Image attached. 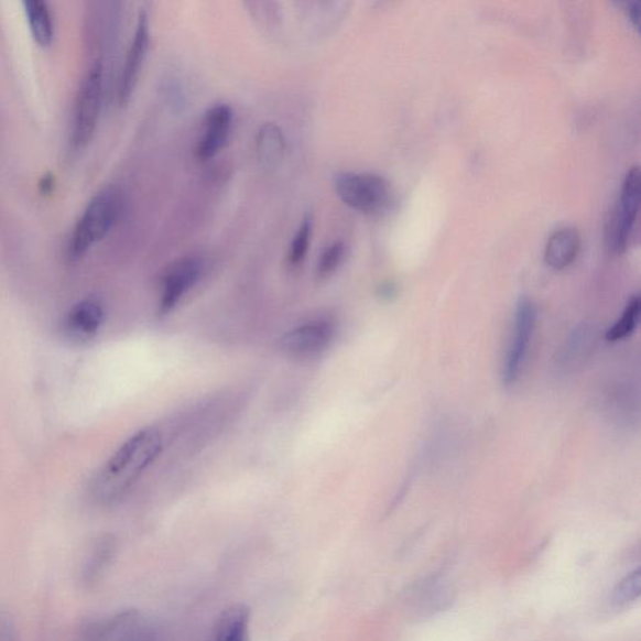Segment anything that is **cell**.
I'll list each match as a JSON object with an SVG mask.
<instances>
[{
	"label": "cell",
	"instance_id": "6da1fadb",
	"mask_svg": "<svg viewBox=\"0 0 641 641\" xmlns=\"http://www.w3.org/2000/svg\"><path fill=\"white\" fill-rule=\"evenodd\" d=\"M162 448L163 437L159 428L140 430L98 471L91 485V496L100 506H113L123 499L140 476L159 459Z\"/></svg>",
	"mask_w": 641,
	"mask_h": 641
},
{
	"label": "cell",
	"instance_id": "7a4b0ae2",
	"mask_svg": "<svg viewBox=\"0 0 641 641\" xmlns=\"http://www.w3.org/2000/svg\"><path fill=\"white\" fill-rule=\"evenodd\" d=\"M121 195L113 186L100 189L89 200L73 230L68 249L72 260L84 258L91 247L102 241L112 231L121 214Z\"/></svg>",
	"mask_w": 641,
	"mask_h": 641
},
{
	"label": "cell",
	"instance_id": "3957f363",
	"mask_svg": "<svg viewBox=\"0 0 641 641\" xmlns=\"http://www.w3.org/2000/svg\"><path fill=\"white\" fill-rule=\"evenodd\" d=\"M334 187L336 195L347 207L363 215H381L391 205L392 191L389 182L374 173H337Z\"/></svg>",
	"mask_w": 641,
	"mask_h": 641
},
{
	"label": "cell",
	"instance_id": "277c9868",
	"mask_svg": "<svg viewBox=\"0 0 641 641\" xmlns=\"http://www.w3.org/2000/svg\"><path fill=\"white\" fill-rule=\"evenodd\" d=\"M104 64L99 59L90 64L87 75L79 89L75 127H73V144L77 149L87 145L94 137L102 106Z\"/></svg>",
	"mask_w": 641,
	"mask_h": 641
},
{
	"label": "cell",
	"instance_id": "5b68a950",
	"mask_svg": "<svg viewBox=\"0 0 641 641\" xmlns=\"http://www.w3.org/2000/svg\"><path fill=\"white\" fill-rule=\"evenodd\" d=\"M536 316L534 302L528 297H521L517 305L514 325H512L511 338L502 368V382L508 388L515 384L523 373L530 344L535 332Z\"/></svg>",
	"mask_w": 641,
	"mask_h": 641
},
{
	"label": "cell",
	"instance_id": "8992f818",
	"mask_svg": "<svg viewBox=\"0 0 641 641\" xmlns=\"http://www.w3.org/2000/svg\"><path fill=\"white\" fill-rule=\"evenodd\" d=\"M640 199V171L638 167L629 170L618 199V205L608 221L607 241L610 250L616 253L624 252L633 232L638 216Z\"/></svg>",
	"mask_w": 641,
	"mask_h": 641
},
{
	"label": "cell",
	"instance_id": "52a82bcc",
	"mask_svg": "<svg viewBox=\"0 0 641 641\" xmlns=\"http://www.w3.org/2000/svg\"><path fill=\"white\" fill-rule=\"evenodd\" d=\"M335 337V326L329 320L317 319L292 328L282 335L280 349L291 356L307 357L318 355L332 345Z\"/></svg>",
	"mask_w": 641,
	"mask_h": 641
},
{
	"label": "cell",
	"instance_id": "ba28073f",
	"mask_svg": "<svg viewBox=\"0 0 641 641\" xmlns=\"http://www.w3.org/2000/svg\"><path fill=\"white\" fill-rule=\"evenodd\" d=\"M151 26L149 14L142 13L137 22L133 39L128 48L121 77H119L118 99L126 105L133 95L141 76L146 52L150 48Z\"/></svg>",
	"mask_w": 641,
	"mask_h": 641
},
{
	"label": "cell",
	"instance_id": "9c48e42d",
	"mask_svg": "<svg viewBox=\"0 0 641 641\" xmlns=\"http://www.w3.org/2000/svg\"><path fill=\"white\" fill-rule=\"evenodd\" d=\"M203 273L197 259H185L173 264L162 283L160 313L167 315L196 286Z\"/></svg>",
	"mask_w": 641,
	"mask_h": 641
},
{
	"label": "cell",
	"instance_id": "30bf717a",
	"mask_svg": "<svg viewBox=\"0 0 641 641\" xmlns=\"http://www.w3.org/2000/svg\"><path fill=\"white\" fill-rule=\"evenodd\" d=\"M233 113L230 106L217 105L205 117V130L196 146V155L200 161L214 159L224 150L230 139Z\"/></svg>",
	"mask_w": 641,
	"mask_h": 641
},
{
	"label": "cell",
	"instance_id": "8fae6325",
	"mask_svg": "<svg viewBox=\"0 0 641 641\" xmlns=\"http://www.w3.org/2000/svg\"><path fill=\"white\" fill-rule=\"evenodd\" d=\"M139 617L131 610L85 622L77 641H132Z\"/></svg>",
	"mask_w": 641,
	"mask_h": 641
},
{
	"label": "cell",
	"instance_id": "7c38bea8",
	"mask_svg": "<svg viewBox=\"0 0 641 641\" xmlns=\"http://www.w3.org/2000/svg\"><path fill=\"white\" fill-rule=\"evenodd\" d=\"M105 319V308L96 298L78 302L63 320V332L75 343H87L94 338Z\"/></svg>",
	"mask_w": 641,
	"mask_h": 641
},
{
	"label": "cell",
	"instance_id": "4fadbf2b",
	"mask_svg": "<svg viewBox=\"0 0 641 641\" xmlns=\"http://www.w3.org/2000/svg\"><path fill=\"white\" fill-rule=\"evenodd\" d=\"M597 327L591 324H583L567 337L561 352L556 357L557 369L562 373H573L589 360L595 346H597Z\"/></svg>",
	"mask_w": 641,
	"mask_h": 641
},
{
	"label": "cell",
	"instance_id": "5bb4252c",
	"mask_svg": "<svg viewBox=\"0 0 641 641\" xmlns=\"http://www.w3.org/2000/svg\"><path fill=\"white\" fill-rule=\"evenodd\" d=\"M117 554V543L113 536L99 537L82 562L79 582L84 588H94L111 567Z\"/></svg>",
	"mask_w": 641,
	"mask_h": 641
},
{
	"label": "cell",
	"instance_id": "9a60e30c",
	"mask_svg": "<svg viewBox=\"0 0 641 641\" xmlns=\"http://www.w3.org/2000/svg\"><path fill=\"white\" fill-rule=\"evenodd\" d=\"M582 237L573 227L557 230L546 243L545 262L554 270H565L578 258Z\"/></svg>",
	"mask_w": 641,
	"mask_h": 641
},
{
	"label": "cell",
	"instance_id": "2e32d148",
	"mask_svg": "<svg viewBox=\"0 0 641 641\" xmlns=\"http://www.w3.org/2000/svg\"><path fill=\"white\" fill-rule=\"evenodd\" d=\"M285 135L281 128L274 123H265L261 127L256 141L259 161L265 170H273L279 166L285 154Z\"/></svg>",
	"mask_w": 641,
	"mask_h": 641
},
{
	"label": "cell",
	"instance_id": "e0dca14e",
	"mask_svg": "<svg viewBox=\"0 0 641 641\" xmlns=\"http://www.w3.org/2000/svg\"><path fill=\"white\" fill-rule=\"evenodd\" d=\"M215 641H250V610L242 604L222 612L216 627Z\"/></svg>",
	"mask_w": 641,
	"mask_h": 641
},
{
	"label": "cell",
	"instance_id": "ac0fdd59",
	"mask_svg": "<svg viewBox=\"0 0 641 641\" xmlns=\"http://www.w3.org/2000/svg\"><path fill=\"white\" fill-rule=\"evenodd\" d=\"M33 39L40 45H48L54 36L53 15L44 0H25L23 3Z\"/></svg>",
	"mask_w": 641,
	"mask_h": 641
},
{
	"label": "cell",
	"instance_id": "d6986e66",
	"mask_svg": "<svg viewBox=\"0 0 641 641\" xmlns=\"http://www.w3.org/2000/svg\"><path fill=\"white\" fill-rule=\"evenodd\" d=\"M641 302L638 296L631 297L624 309V313L619 317L607 332L606 338L609 343H618L624 340L635 332L640 318Z\"/></svg>",
	"mask_w": 641,
	"mask_h": 641
},
{
	"label": "cell",
	"instance_id": "ffe728a7",
	"mask_svg": "<svg viewBox=\"0 0 641 641\" xmlns=\"http://www.w3.org/2000/svg\"><path fill=\"white\" fill-rule=\"evenodd\" d=\"M314 232V217L313 215H306L298 227L297 232L293 236L290 252H289V262L291 265H300L304 262L309 245L311 238H313Z\"/></svg>",
	"mask_w": 641,
	"mask_h": 641
},
{
	"label": "cell",
	"instance_id": "44dd1931",
	"mask_svg": "<svg viewBox=\"0 0 641 641\" xmlns=\"http://www.w3.org/2000/svg\"><path fill=\"white\" fill-rule=\"evenodd\" d=\"M346 253L347 247L344 242L337 241L329 245L318 260L317 276L319 279L332 276L344 263Z\"/></svg>",
	"mask_w": 641,
	"mask_h": 641
},
{
	"label": "cell",
	"instance_id": "7402d4cb",
	"mask_svg": "<svg viewBox=\"0 0 641 641\" xmlns=\"http://www.w3.org/2000/svg\"><path fill=\"white\" fill-rule=\"evenodd\" d=\"M641 593V571L640 567L629 573L624 579L620 580L612 590V601L617 606H627L635 601Z\"/></svg>",
	"mask_w": 641,
	"mask_h": 641
},
{
	"label": "cell",
	"instance_id": "603a6c76",
	"mask_svg": "<svg viewBox=\"0 0 641 641\" xmlns=\"http://www.w3.org/2000/svg\"><path fill=\"white\" fill-rule=\"evenodd\" d=\"M0 641H20L12 613L0 607Z\"/></svg>",
	"mask_w": 641,
	"mask_h": 641
},
{
	"label": "cell",
	"instance_id": "cb8c5ba5",
	"mask_svg": "<svg viewBox=\"0 0 641 641\" xmlns=\"http://www.w3.org/2000/svg\"><path fill=\"white\" fill-rule=\"evenodd\" d=\"M40 187H41L43 194H50V192L53 191V188H54V178L51 175V173H48V175H45L41 180Z\"/></svg>",
	"mask_w": 641,
	"mask_h": 641
},
{
	"label": "cell",
	"instance_id": "d4e9b609",
	"mask_svg": "<svg viewBox=\"0 0 641 641\" xmlns=\"http://www.w3.org/2000/svg\"><path fill=\"white\" fill-rule=\"evenodd\" d=\"M628 13L630 17V21L633 22L635 26H639V3L638 2L630 3L628 8Z\"/></svg>",
	"mask_w": 641,
	"mask_h": 641
},
{
	"label": "cell",
	"instance_id": "484cf974",
	"mask_svg": "<svg viewBox=\"0 0 641 641\" xmlns=\"http://www.w3.org/2000/svg\"><path fill=\"white\" fill-rule=\"evenodd\" d=\"M132 641H153V640L144 639V638H135Z\"/></svg>",
	"mask_w": 641,
	"mask_h": 641
}]
</instances>
